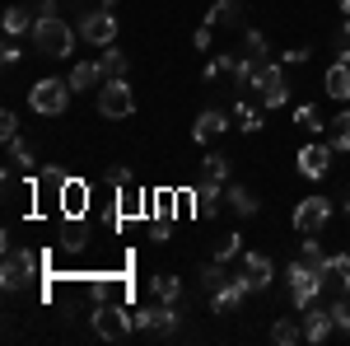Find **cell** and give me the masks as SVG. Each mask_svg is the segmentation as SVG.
Wrapping results in <instances>:
<instances>
[{
    "label": "cell",
    "mask_w": 350,
    "mask_h": 346,
    "mask_svg": "<svg viewBox=\"0 0 350 346\" xmlns=\"http://www.w3.org/2000/svg\"><path fill=\"white\" fill-rule=\"evenodd\" d=\"M33 47H38L42 56L75 52V28L66 24L61 14H42V19H33Z\"/></svg>",
    "instance_id": "obj_1"
},
{
    "label": "cell",
    "mask_w": 350,
    "mask_h": 346,
    "mask_svg": "<svg viewBox=\"0 0 350 346\" xmlns=\"http://www.w3.org/2000/svg\"><path fill=\"white\" fill-rule=\"evenodd\" d=\"M70 99H75L70 80H56V75H47V80H38L28 89V108L42 112V117H61V112L70 108Z\"/></svg>",
    "instance_id": "obj_2"
},
{
    "label": "cell",
    "mask_w": 350,
    "mask_h": 346,
    "mask_svg": "<svg viewBox=\"0 0 350 346\" xmlns=\"http://www.w3.org/2000/svg\"><path fill=\"white\" fill-rule=\"evenodd\" d=\"M98 112L112 117V122H122V117L135 112V94H131V84H126V75H108V80L98 84Z\"/></svg>",
    "instance_id": "obj_3"
},
{
    "label": "cell",
    "mask_w": 350,
    "mask_h": 346,
    "mask_svg": "<svg viewBox=\"0 0 350 346\" xmlns=\"http://www.w3.org/2000/svg\"><path fill=\"white\" fill-rule=\"evenodd\" d=\"M131 328H135V319L117 304V299H103V304L94 309V332H98V337H108V342L131 337Z\"/></svg>",
    "instance_id": "obj_4"
},
{
    "label": "cell",
    "mask_w": 350,
    "mask_h": 346,
    "mask_svg": "<svg viewBox=\"0 0 350 346\" xmlns=\"http://www.w3.org/2000/svg\"><path fill=\"white\" fill-rule=\"evenodd\" d=\"M318 291H323V276L295 258V262H290V304H295L299 314H304V309L313 304V295H318Z\"/></svg>",
    "instance_id": "obj_5"
},
{
    "label": "cell",
    "mask_w": 350,
    "mask_h": 346,
    "mask_svg": "<svg viewBox=\"0 0 350 346\" xmlns=\"http://www.w3.org/2000/svg\"><path fill=\"white\" fill-rule=\"evenodd\" d=\"M247 295H252L247 276H229V271H224L215 286H211V304H215V314H234V309H239Z\"/></svg>",
    "instance_id": "obj_6"
},
{
    "label": "cell",
    "mask_w": 350,
    "mask_h": 346,
    "mask_svg": "<svg viewBox=\"0 0 350 346\" xmlns=\"http://www.w3.org/2000/svg\"><path fill=\"white\" fill-rule=\"evenodd\" d=\"M140 332H154V337H178V304H154V309H140L131 314Z\"/></svg>",
    "instance_id": "obj_7"
},
{
    "label": "cell",
    "mask_w": 350,
    "mask_h": 346,
    "mask_svg": "<svg viewBox=\"0 0 350 346\" xmlns=\"http://www.w3.org/2000/svg\"><path fill=\"white\" fill-rule=\"evenodd\" d=\"M80 38H89L94 47H112V42H117V14L103 10V5L89 10V14L80 19Z\"/></svg>",
    "instance_id": "obj_8"
},
{
    "label": "cell",
    "mask_w": 350,
    "mask_h": 346,
    "mask_svg": "<svg viewBox=\"0 0 350 346\" xmlns=\"http://www.w3.org/2000/svg\"><path fill=\"white\" fill-rule=\"evenodd\" d=\"M257 99H262V103L267 108H285L290 103V84H285V66H262V71H257Z\"/></svg>",
    "instance_id": "obj_9"
},
{
    "label": "cell",
    "mask_w": 350,
    "mask_h": 346,
    "mask_svg": "<svg viewBox=\"0 0 350 346\" xmlns=\"http://www.w3.org/2000/svg\"><path fill=\"white\" fill-rule=\"evenodd\" d=\"M327 220H332V201H327V197H304L295 206V230L299 234H323Z\"/></svg>",
    "instance_id": "obj_10"
},
{
    "label": "cell",
    "mask_w": 350,
    "mask_h": 346,
    "mask_svg": "<svg viewBox=\"0 0 350 346\" xmlns=\"http://www.w3.org/2000/svg\"><path fill=\"white\" fill-rule=\"evenodd\" d=\"M33 271H38V258L33 253H5V271H0V286L5 291H24L28 281H33Z\"/></svg>",
    "instance_id": "obj_11"
},
{
    "label": "cell",
    "mask_w": 350,
    "mask_h": 346,
    "mask_svg": "<svg viewBox=\"0 0 350 346\" xmlns=\"http://www.w3.org/2000/svg\"><path fill=\"white\" fill-rule=\"evenodd\" d=\"M219 206H224V183H206L191 192V211H196V220H215L219 215Z\"/></svg>",
    "instance_id": "obj_12"
},
{
    "label": "cell",
    "mask_w": 350,
    "mask_h": 346,
    "mask_svg": "<svg viewBox=\"0 0 350 346\" xmlns=\"http://www.w3.org/2000/svg\"><path fill=\"white\" fill-rule=\"evenodd\" d=\"M332 145H304L299 150V173L304 178H327V169H332Z\"/></svg>",
    "instance_id": "obj_13"
},
{
    "label": "cell",
    "mask_w": 350,
    "mask_h": 346,
    "mask_svg": "<svg viewBox=\"0 0 350 346\" xmlns=\"http://www.w3.org/2000/svg\"><path fill=\"white\" fill-rule=\"evenodd\" d=\"M323 291H327V299H336V295H350V253H336V258L327 262Z\"/></svg>",
    "instance_id": "obj_14"
},
{
    "label": "cell",
    "mask_w": 350,
    "mask_h": 346,
    "mask_svg": "<svg viewBox=\"0 0 350 346\" xmlns=\"http://www.w3.org/2000/svg\"><path fill=\"white\" fill-rule=\"evenodd\" d=\"M336 332V323H332V309H304V342H313V346H323L327 337Z\"/></svg>",
    "instance_id": "obj_15"
},
{
    "label": "cell",
    "mask_w": 350,
    "mask_h": 346,
    "mask_svg": "<svg viewBox=\"0 0 350 346\" xmlns=\"http://www.w3.org/2000/svg\"><path fill=\"white\" fill-rule=\"evenodd\" d=\"M224 132H229V112H219V108H206V112L196 117V127H191V136H196L201 145H211V140H219Z\"/></svg>",
    "instance_id": "obj_16"
},
{
    "label": "cell",
    "mask_w": 350,
    "mask_h": 346,
    "mask_svg": "<svg viewBox=\"0 0 350 346\" xmlns=\"http://www.w3.org/2000/svg\"><path fill=\"white\" fill-rule=\"evenodd\" d=\"M243 276H247V286H252V291H267L271 276H275V267H271L267 253H243Z\"/></svg>",
    "instance_id": "obj_17"
},
{
    "label": "cell",
    "mask_w": 350,
    "mask_h": 346,
    "mask_svg": "<svg viewBox=\"0 0 350 346\" xmlns=\"http://www.w3.org/2000/svg\"><path fill=\"white\" fill-rule=\"evenodd\" d=\"M323 89H327V99H336V103H346V99H350V66H346V61H332V66H327Z\"/></svg>",
    "instance_id": "obj_18"
},
{
    "label": "cell",
    "mask_w": 350,
    "mask_h": 346,
    "mask_svg": "<svg viewBox=\"0 0 350 346\" xmlns=\"http://www.w3.org/2000/svg\"><path fill=\"white\" fill-rule=\"evenodd\" d=\"M257 71H262V66H257L252 56L234 61V71H229V75H234V89H239V99H252V94H257Z\"/></svg>",
    "instance_id": "obj_19"
},
{
    "label": "cell",
    "mask_w": 350,
    "mask_h": 346,
    "mask_svg": "<svg viewBox=\"0 0 350 346\" xmlns=\"http://www.w3.org/2000/svg\"><path fill=\"white\" fill-rule=\"evenodd\" d=\"M103 80H108V75H103V61H80V66L70 71V89H75V94H80V89H98Z\"/></svg>",
    "instance_id": "obj_20"
},
{
    "label": "cell",
    "mask_w": 350,
    "mask_h": 346,
    "mask_svg": "<svg viewBox=\"0 0 350 346\" xmlns=\"http://www.w3.org/2000/svg\"><path fill=\"white\" fill-rule=\"evenodd\" d=\"M224 201H229V211H234V215H257V197H252L243 183L224 187Z\"/></svg>",
    "instance_id": "obj_21"
},
{
    "label": "cell",
    "mask_w": 350,
    "mask_h": 346,
    "mask_svg": "<svg viewBox=\"0 0 350 346\" xmlns=\"http://www.w3.org/2000/svg\"><path fill=\"white\" fill-rule=\"evenodd\" d=\"M150 291H154V299H163V304H178V299H183V281H178L173 271H159V276L150 281Z\"/></svg>",
    "instance_id": "obj_22"
},
{
    "label": "cell",
    "mask_w": 350,
    "mask_h": 346,
    "mask_svg": "<svg viewBox=\"0 0 350 346\" xmlns=\"http://www.w3.org/2000/svg\"><path fill=\"white\" fill-rule=\"evenodd\" d=\"M239 0H215V5H211V14H206V24L211 28H234L239 24Z\"/></svg>",
    "instance_id": "obj_23"
},
{
    "label": "cell",
    "mask_w": 350,
    "mask_h": 346,
    "mask_svg": "<svg viewBox=\"0 0 350 346\" xmlns=\"http://www.w3.org/2000/svg\"><path fill=\"white\" fill-rule=\"evenodd\" d=\"M234 122H239L243 132H262L267 122H262V108H252V99H239L234 103Z\"/></svg>",
    "instance_id": "obj_24"
},
{
    "label": "cell",
    "mask_w": 350,
    "mask_h": 346,
    "mask_svg": "<svg viewBox=\"0 0 350 346\" xmlns=\"http://www.w3.org/2000/svg\"><path fill=\"white\" fill-rule=\"evenodd\" d=\"M271 342L275 346H295V342H304V328H299L295 319H275L271 323Z\"/></svg>",
    "instance_id": "obj_25"
},
{
    "label": "cell",
    "mask_w": 350,
    "mask_h": 346,
    "mask_svg": "<svg viewBox=\"0 0 350 346\" xmlns=\"http://www.w3.org/2000/svg\"><path fill=\"white\" fill-rule=\"evenodd\" d=\"M327 127H332V140H327V145H332L336 155L350 150V108H341V112H336V122H327Z\"/></svg>",
    "instance_id": "obj_26"
},
{
    "label": "cell",
    "mask_w": 350,
    "mask_h": 346,
    "mask_svg": "<svg viewBox=\"0 0 350 346\" xmlns=\"http://www.w3.org/2000/svg\"><path fill=\"white\" fill-rule=\"evenodd\" d=\"M61 211L66 215L84 211V183H61Z\"/></svg>",
    "instance_id": "obj_27"
},
{
    "label": "cell",
    "mask_w": 350,
    "mask_h": 346,
    "mask_svg": "<svg viewBox=\"0 0 350 346\" xmlns=\"http://www.w3.org/2000/svg\"><path fill=\"white\" fill-rule=\"evenodd\" d=\"M243 47H247V56H252L257 66H267V33H262V28H247V33H243Z\"/></svg>",
    "instance_id": "obj_28"
},
{
    "label": "cell",
    "mask_w": 350,
    "mask_h": 346,
    "mask_svg": "<svg viewBox=\"0 0 350 346\" xmlns=\"http://www.w3.org/2000/svg\"><path fill=\"white\" fill-rule=\"evenodd\" d=\"M327 309H332V323H336V332H341V337H350V295H336Z\"/></svg>",
    "instance_id": "obj_29"
},
{
    "label": "cell",
    "mask_w": 350,
    "mask_h": 346,
    "mask_svg": "<svg viewBox=\"0 0 350 346\" xmlns=\"http://www.w3.org/2000/svg\"><path fill=\"white\" fill-rule=\"evenodd\" d=\"M201 173H206L211 183H229V160H224V155H206V160H201Z\"/></svg>",
    "instance_id": "obj_30"
},
{
    "label": "cell",
    "mask_w": 350,
    "mask_h": 346,
    "mask_svg": "<svg viewBox=\"0 0 350 346\" xmlns=\"http://www.w3.org/2000/svg\"><path fill=\"white\" fill-rule=\"evenodd\" d=\"M24 28H28V10L24 5H10L5 10V38H19Z\"/></svg>",
    "instance_id": "obj_31"
},
{
    "label": "cell",
    "mask_w": 350,
    "mask_h": 346,
    "mask_svg": "<svg viewBox=\"0 0 350 346\" xmlns=\"http://www.w3.org/2000/svg\"><path fill=\"white\" fill-rule=\"evenodd\" d=\"M243 253V234H224L215 243V262H229V258H239Z\"/></svg>",
    "instance_id": "obj_32"
},
{
    "label": "cell",
    "mask_w": 350,
    "mask_h": 346,
    "mask_svg": "<svg viewBox=\"0 0 350 346\" xmlns=\"http://www.w3.org/2000/svg\"><path fill=\"white\" fill-rule=\"evenodd\" d=\"M295 122L304 127V132H323V117H318V108H313V103L295 108Z\"/></svg>",
    "instance_id": "obj_33"
},
{
    "label": "cell",
    "mask_w": 350,
    "mask_h": 346,
    "mask_svg": "<svg viewBox=\"0 0 350 346\" xmlns=\"http://www.w3.org/2000/svg\"><path fill=\"white\" fill-rule=\"evenodd\" d=\"M103 75H126V56L117 47H103Z\"/></svg>",
    "instance_id": "obj_34"
},
{
    "label": "cell",
    "mask_w": 350,
    "mask_h": 346,
    "mask_svg": "<svg viewBox=\"0 0 350 346\" xmlns=\"http://www.w3.org/2000/svg\"><path fill=\"white\" fill-rule=\"evenodd\" d=\"M332 42H336V61H346V66H350V19L336 28V38H332Z\"/></svg>",
    "instance_id": "obj_35"
},
{
    "label": "cell",
    "mask_w": 350,
    "mask_h": 346,
    "mask_svg": "<svg viewBox=\"0 0 350 346\" xmlns=\"http://www.w3.org/2000/svg\"><path fill=\"white\" fill-rule=\"evenodd\" d=\"M0 136H5V145H10V140H14V136H19V117H14V112H10V108H5V112H0Z\"/></svg>",
    "instance_id": "obj_36"
},
{
    "label": "cell",
    "mask_w": 350,
    "mask_h": 346,
    "mask_svg": "<svg viewBox=\"0 0 350 346\" xmlns=\"http://www.w3.org/2000/svg\"><path fill=\"white\" fill-rule=\"evenodd\" d=\"M10 155H14V160L24 164V169H33V150H28V145H24V140H19V136L10 140Z\"/></svg>",
    "instance_id": "obj_37"
},
{
    "label": "cell",
    "mask_w": 350,
    "mask_h": 346,
    "mask_svg": "<svg viewBox=\"0 0 350 346\" xmlns=\"http://www.w3.org/2000/svg\"><path fill=\"white\" fill-rule=\"evenodd\" d=\"M0 61H5V66H14V61H19V47H14V38H5V47H0Z\"/></svg>",
    "instance_id": "obj_38"
},
{
    "label": "cell",
    "mask_w": 350,
    "mask_h": 346,
    "mask_svg": "<svg viewBox=\"0 0 350 346\" xmlns=\"http://www.w3.org/2000/svg\"><path fill=\"white\" fill-rule=\"evenodd\" d=\"M108 183L112 187H126V183H131V169H108Z\"/></svg>",
    "instance_id": "obj_39"
},
{
    "label": "cell",
    "mask_w": 350,
    "mask_h": 346,
    "mask_svg": "<svg viewBox=\"0 0 350 346\" xmlns=\"http://www.w3.org/2000/svg\"><path fill=\"white\" fill-rule=\"evenodd\" d=\"M308 56H313V47H295V52H285V61H290V66H304Z\"/></svg>",
    "instance_id": "obj_40"
},
{
    "label": "cell",
    "mask_w": 350,
    "mask_h": 346,
    "mask_svg": "<svg viewBox=\"0 0 350 346\" xmlns=\"http://www.w3.org/2000/svg\"><path fill=\"white\" fill-rule=\"evenodd\" d=\"M211 33H215V28H211V24H206V28H196V38H191V42H196V47L206 52V47H211Z\"/></svg>",
    "instance_id": "obj_41"
},
{
    "label": "cell",
    "mask_w": 350,
    "mask_h": 346,
    "mask_svg": "<svg viewBox=\"0 0 350 346\" xmlns=\"http://www.w3.org/2000/svg\"><path fill=\"white\" fill-rule=\"evenodd\" d=\"M33 10H38V19L42 14H56V0H33Z\"/></svg>",
    "instance_id": "obj_42"
},
{
    "label": "cell",
    "mask_w": 350,
    "mask_h": 346,
    "mask_svg": "<svg viewBox=\"0 0 350 346\" xmlns=\"http://www.w3.org/2000/svg\"><path fill=\"white\" fill-rule=\"evenodd\" d=\"M84 5H103V10H112V5H117V0H84Z\"/></svg>",
    "instance_id": "obj_43"
},
{
    "label": "cell",
    "mask_w": 350,
    "mask_h": 346,
    "mask_svg": "<svg viewBox=\"0 0 350 346\" xmlns=\"http://www.w3.org/2000/svg\"><path fill=\"white\" fill-rule=\"evenodd\" d=\"M341 10H346V19H350V0H341Z\"/></svg>",
    "instance_id": "obj_44"
},
{
    "label": "cell",
    "mask_w": 350,
    "mask_h": 346,
    "mask_svg": "<svg viewBox=\"0 0 350 346\" xmlns=\"http://www.w3.org/2000/svg\"><path fill=\"white\" fill-rule=\"evenodd\" d=\"M346 211H350V197H346Z\"/></svg>",
    "instance_id": "obj_45"
}]
</instances>
